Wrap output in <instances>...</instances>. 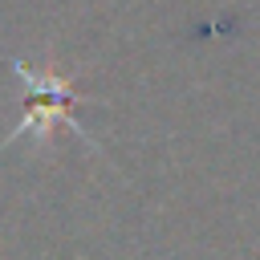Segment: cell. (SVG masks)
Returning a JSON list of instances; mask_svg holds the SVG:
<instances>
[{
    "label": "cell",
    "mask_w": 260,
    "mask_h": 260,
    "mask_svg": "<svg viewBox=\"0 0 260 260\" xmlns=\"http://www.w3.org/2000/svg\"><path fill=\"white\" fill-rule=\"evenodd\" d=\"M12 73L24 81V89H28V106H24L20 122L12 126V134L4 138V146H8L16 134H28V130L45 138L53 126H69V130L85 134V130H81V122L69 114V106H73V102H85V98L77 93L73 77H61L53 65L32 69V65H24V61H12Z\"/></svg>",
    "instance_id": "cell-1"
}]
</instances>
